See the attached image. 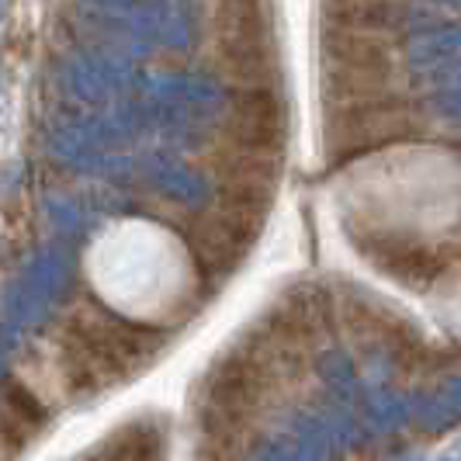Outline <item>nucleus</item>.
Returning <instances> with one entry per match:
<instances>
[{"mask_svg": "<svg viewBox=\"0 0 461 461\" xmlns=\"http://www.w3.org/2000/svg\"><path fill=\"white\" fill-rule=\"evenodd\" d=\"M361 402H365V416L375 430H395L410 420V399L395 395L393 389H365Z\"/></svg>", "mask_w": 461, "mask_h": 461, "instance_id": "8", "label": "nucleus"}, {"mask_svg": "<svg viewBox=\"0 0 461 461\" xmlns=\"http://www.w3.org/2000/svg\"><path fill=\"white\" fill-rule=\"evenodd\" d=\"M67 340L84 347L94 361L104 368V375L129 371L139 361L153 357L163 344V337L153 326L129 323V320H122L115 312L101 309V305H91V309L73 316Z\"/></svg>", "mask_w": 461, "mask_h": 461, "instance_id": "2", "label": "nucleus"}, {"mask_svg": "<svg viewBox=\"0 0 461 461\" xmlns=\"http://www.w3.org/2000/svg\"><path fill=\"white\" fill-rule=\"evenodd\" d=\"M149 101L194 122H212L230 108V94L219 80L202 73H160L146 84Z\"/></svg>", "mask_w": 461, "mask_h": 461, "instance_id": "4", "label": "nucleus"}, {"mask_svg": "<svg viewBox=\"0 0 461 461\" xmlns=\"http://www.w3.org/2000/svg\"><path fill=\"white\" fill-rule=\"evenodd\" d=\"M46 212L52 215V222H56L63 232H77L80 226H84V208L77 205L73 198L52 194V198H46Z\"/></svg>", "mask_w": 461, "mask_h": 461, "instance_id": "14", "label": "nucleus"}, {"mask_svg": "<svg viewBox=\"0 0 461 461\" xmlns=\"http://www.w3.org/2000/svg\"><path fill=\"white\" fill-rule=\"evenodd\" d=\"M136 170L153 191H160L163 198H170V202H177L185 208H202L208 202V194H212L205 174L187 167L177 157H170V153H146L136 163Z\"/></svg>", "mask_w": 461, "mask_h": 461, "instance_id": "5", "label": "nucleus"}, {"mask_svg": "<svg viewBox=\"0 0 461 461\" xmlns=\"http://www.w3.org/2000/svg\"><path fill=\"white\" fill-rule=\"evenodd\" d=\"M139 84V69L129 56L112 49H80L63 59V87L84 104H104L129 94Z\"/></svg>", "mask_w": 461, "mask_h": 461, "instance_id": "3", "label": "nucleus"}, {"mask_svg": "<svg viewBox=\"0 0 461 461\" xmlns=\"http://www.w3.org/2000/svg\"><path fill=\"white\" fill-rule=\"evenodd\" d=\"M434 80H438L434 108H438L440 115H461V63L444 67Z\"/></svg>", "mask_w": 461, "mask_h": 461, "instance_id": "12", "label": "nucleus"}, {"mask_svg": "<svg viewBox=\"0 0 461 461\" xmlns=\"http://www.w3.org/2000/svg\"><path fill=\"white\" fill-rule=\"evenodd\" d=\"M316 371H320V378H323L326 385L340 395L344 402H350V399H357V395L365 393V389H361L357 371H354V365H350V357H347V354H340V350H330V354H323V357L316 361Z\"/></svg>", "mask_w": 461, "mask_h": 461, "instance_id": "9", "label": "nucleus"}, {"mask_svg": "<svg viewBox=\"0 0 461 461\" xmlns=\"http://www.w3.org/2000/svg\"><path fill=\"white\" fill-rule=\"evenodd\" d=\"M73 277H77V264H73V250L67 243L42 247L35 257H28L22 271L4 285L0 323L11 326V333H22V330L46 323L49 312L69 295Z\"/></svg>", "mask_w": 461, "mask_h": 461, "instance_id": "1", "label": "nucleus"}, {"mask_svg": "<svg viewBox=\"0 0 461 461\" xmlns=\"http://www.w3.org/2000/svg\"><path fill=\"white\" fill-rule=\"evenodd\" d=\"M410 59L416 67H451L461 63V22L440 24V28H427L416 32L410 39Z\"/></svg>", "mask_w": 461, "mask_h": 461, "instance_id": "6", "label": "nucleus"}, {"mask_svg": "<svg viewBox=\"0 0 461 461\" xmlns=\"http://www.w3.org/2000/svg\"><path fill=\"white\" fill-rule=\"evenodd\" d=\"M440 461H447V458H440Z\"/></svg>", "mask_w": 461, "mask_h": 461, "instance_id": "16", "label": "nucleus"}, {"mask_svg": "<svg viewBox=\"0 0 461 461\" xmlns=\"http://www.w3.org/2000/svg\"><path fill=\"white\" fill-rule=\"evenodd\" d=\"M250 461H323L316 458L309 447H302L295 438H267L260 440L254 451H250Z\"/></svg>", "mask_w": 461, "mask_h": 461, "instance_id": "11", "label": "nucleus"}, {"mask_svg": "<svg viewBox=\"0 0 461 461\" xmlns=\"http://www.w3.org/2000/svg\"><path fill=\"white\" fill-rule=\"evenodd\" d=\"M410 420H416L423 430H444V427H451L458 420V413L434 393V395H413L410 399Z\"/></svg>", "mask_w": 461, "mask_h": 461, "instance_id": "10", "label": "nucleus"}, {"mask_svg": "<svg viewBox=\"0 0 461 461\" xmlns=\"http://www.w3.org/2000/svg\"><path fill=\"white\" fill-rule=\"evenodd\" d=\"M438 395L447 402V406H451V410H455V413L461 416V378H447V382L440 385Z\"/></svg>", "mask_w": 461, "mask_h": 461, "instance_id": "15", "label": "nucleus"}, {"mask_svg": "<svg viewBox=\"0 0 461 461\" xmlns=\"http://www.w3.org/2000/svg\"><path fill=\"white\" fill-rule=\"evenodd\" d=\"M198 42L194 7L187 4H157V46L187 52Z\"/></svg>", "mask_w": 461, "mask_h": 461, "instance_id": "7", "label": "nucleus"}, {"mask_svg": "<svg viewBox=\"0 0 461 461\" xmlns=\"http://www.w3.org/2000/svg\"><path fill=\"white\" fill-rule=\"evenodd\" d=\"M7 413L18 416V420H24L28 427L46 423V410H42V402L28 393L24 385H11V389H7Z\"/></svg>", "mask_w": 461, "mask_h": 461, "instance_id": "13", "label": "nucleus"}]
</instances>
